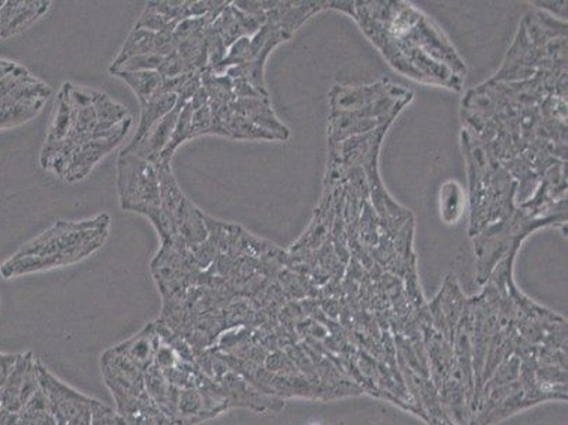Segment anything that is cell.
<instances>
[{"mask_svg": "<svg viewBox=\"0 0 568 425\" xmlns=\"http://www.w3.org/2000/svg\"><path fill=\"white\" fill-rule=\"evenodd\" d=\"M174 51H176V41H174L173 33H157L135 27L111 67L123 65L124 61L132 59V57L150 55L167 57L173 55Z\"/></svg>", "mask_w": 568, "mask_h": 425, "instance_id": "7", "label": "cell"}, {"mask_svg": "<svg viewBox=\"0 0 568 425\" xmlns=\"http://www.w3.org/2000/svg\"><path fill=\"white\" fill-rule=\"evenodd\" d=\"M112 76L118 77L132 89L140 105L157 95L163 83L158 71H114Z\"/></svg>", "mask_w": 568, "mask_h": 425, "instance_id": "10", "label": "cell"}, {"mask_svg": "<svg viewBox=\"0 0 568 425\" xmlns=\"http://www.w3.org/2000/svg\"><path fill=\"white\" fill-rule=\"evenodd\" d=\"M186 104V101L178 99L176 106L170 111L166 117L160 119L138 143H129L120 153H132L146 159V161L157 162L160 154L166 149L170 139H172L179 113Z\"/></svg>", "mask_w": 568, "mask_h": 425, "instance_id": "6", "label": "cell"}, {"mask_svg": "<svg viewBox=\"0 0 568 425\" xmlns=\"http://www.w3.org/2000/svg\"><path fill=\"white\" fill-rule=\"evenodd\" d=\"M109 226L106 213L90 220H58L7 261L2 265V275L12 278L79 263L105 244Z\"/></svg>", "mask_w": 568, "mask_h": 425, "instance_id": "3", "label": "cell"}, {"mask_svg": "<svg viewBox=\"0 0 568 425\" xmlns=\"http://www.w3.org/2000/svg\"><path fill=\"white\" fill-rule=\"evenodd\" d=\"M465 192L455 181H447L440 189V217L447 225H457L464 215Z\"/></svg>", "mask_w": 568, "mask_h": 425, "instance_id": "11", "label": "cell"}, {"mask_svg": "<svg viewBox=\"0 0 568 425\" xmlns=\"http://www.w3.org/2000/svg\"><path fill=\"white\" fill-rule=\"evenodd\" d=\"M211 118L210 105L194 111L192 119V137L197 138L201 137V135L210 134Z\"/></svg>", "mask_w": 568, "mask_h": 425, "instance_id": "12", "label": "cell"}, {"mask_svg": "<svg viewBox=\"0 0 568 425\" xmlns=\"http://www.w3.org/2000/svg\"><path fill=\"white\" fill-rule=\"evenodd\" d=\"M567 22L524 14L502 66L461 101V135L517 182L524 211L567 223Z\"/></svg>", "mask_w": 568, "mask_h": 425, "instance_id": "1", "label": "cell"}, {"mask_svg": "<svg viewBox=\"0 0 568 425\" xmlns=\"http://www.w3.org/2000/svg\"><path fill=\"white\" fill-rule=\"evenodd\" d=\"M328 11L341 12L393 70L416 83L463 91L467 65L433 19L410 2L395 0H328Z\"/></svg>", "mask_w": 568, "mask_h": 425, "instance_id": "2", "label": "cell"}, {"mask_svg": "<svg viewBox=\"0 0 568 425\" xmlns=\"http://www.w3.org/2000/svg\"><path fill=\"white\" fill-rule=\"evenodd\" d=\"M50 95V87L24 67L0 59V129L14 127L24 100Z\"/></svg>", "mask_w": 568, "mask_h": 425, "instance_id": "5", "label": "cell"}, {"mask_svg": "<svg viewBox=\"0 0 568 425\" xmlns=\"http://www.w3.org/2000/svg\"><path fill=\"white\" fill-rule=\"evenodd\" d=\"M537 11L550 14V16L567 22V2H532Z\"/></svg>", "mask_w": 568, "mask_h": 425, "instance_id": "13", "label": "cell"}, {"mask_svg": "<svg viewBox=\"0 0 568 425\" xmlns=\"http://www.w3.org/2000/svg\"><path fill=\"white\" fill-rule=\"evenodd\" d=\"M50 2H3L0 7V37L26 31L50 9Z\"/></svg>", "mask_w": 568, "mask_h": 425, "instance_id": "8", "label": "cell"}, {"mask_svg": "<svg viewBox=\"0 0 568 425\" xmlns=\"http://www.w3.org/2000/svg\"><path fill=\"white\" fill-rule=\"evenodd\" d=\"M119 202L126 211L142 213L149 207L160 206V182L153 162L132 153H120L118 158Z\"/></svg>", "mask_w": 568, "mask_h": 425, "instance_id": "4", "label": "cell"}, {"mask_svg": "<svg viewBox=\"0 0 568 425\" xmlns=\"http://www.w3.org/2000/svg\"><path fill=\"white\" fill-rule=\"evenodd\" d=\"M178 96L176 94H158L152 96L148 103L140 105L142 106V113H140L139 127L136 129L135 137L130 143H138L160 119L166 117L170 111L176 106Z\"/></svg>", "mask_w": 568, "mask_h": 425, "instance_id": "9", "label": "cell"}]
</instances>
